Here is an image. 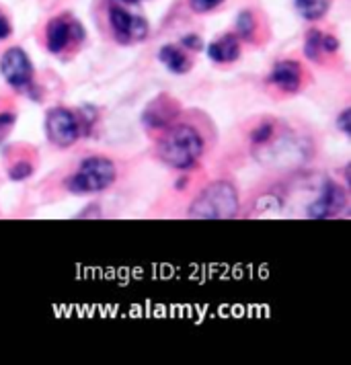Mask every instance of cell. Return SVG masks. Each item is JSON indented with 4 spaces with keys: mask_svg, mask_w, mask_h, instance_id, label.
I'll use <instances>...</instances> for the list:
<instances>
[{
    "mask_svg": "<svg viewBox=\"0 0 351 365\" xmlns=\"http://www.w3.org/2000/svg\"><path fill=\"white\" fill-rule=\"evenodd\" d=\"M203 152V138L191 125H177L161 140L158 156L173 168L187 170L200 160Z\"/></svg>",
    "mask_w": 351,
    "mask_h": 365,
    "instance_id": "6da1fadb",
    "label": "cell"
},
{
    "mask_svg": "<svg viewBox=\"0 0 351 365\" xmlns=\"http://www.w3.org/2000/svg\"><path fill=\"white\" fill-rule=\"evenodd\" d=\"M238 214V195L234 185L226 181L212 182L191 203L189 217L205 220H228Z\"/></svg>",
    "mask_w": 351,
    "mask_h": 365,
    "instance_id": "7a4b0ae2",
    "label": "cell"
},
{
    "mask_svg": "<svg viewBox=\"0 0 351 365\" xmlns=\"http://www.w3.org/2000/svg\"><path fill=\"white\" fill-rule=\"evenodd\" d=\"M116 165L105 156H91L84 158L78 170L68 177L66 187L70 193L84 195V193H99L109 189L116 181Z\"/></svg>",
    "mask_w": 351,
    "mask_h": 365,
    "instance_id": "3957f363",
    "label": "cell"
},
{
    "mask_svg": "<svg viewBox=\"0 0 351 365\" xmlns=\"http://www.w3.org/2000/svg\"><path fill=\"white\" fill-rule=\"evenodd\" d=\"M46 132L51 144L60 148H68L76 144V140L81 138V121L72 111L58 107V109H51L46 117Z\"/></svg>",
    "mask_w": 351,
    "mask_h": 365,
    "instance_id": "277c9868",
    "label": "cell"
},
{
    "mask_svg": "<svg viewBox=\"0 0 351 365\" xmlns=\"http://www.w3.org/2000/svg\"><path fill=\"white\" fill-rule=\"evenodd\" d=\"M0 72L4 81L17 91H25L34 83V64L27 51H23L21 48H11L4 51L0 60Z\"/></svg>",
    "mask_w": 351,
    "mask_h": 365,
    "instance_id": "5b68a950",
    "label": "cell"
},
{
    "mask_svg": "<svg viewBox=\"0 0 351 365\" xmlns=\"http://www.w3.org/2000/svg\"><path fill=\"white\" fill-rule=\"evenodd\" d=\"M109 23L113 35L119 43H134L142 41L148 35V21L138 15H130L128 11H123L121 6H111L109 9Z\"/></svg>",
    "mask_w": 351,
    "mask_h": 365,
    "instance_id": "8992f818",
    "label": "cell"
},
{
    "mask_svg": "<svg viewBox=\"0 0 351 365\" xmlns=\"http://www.w3.org/2000/svg\"><path fill=\"white\" fill-rule=\"evenodd\" d=\"M48 50L51 53H60L70 46V41H83L84 31L78 21L66 17H56L48 23Z\"/></svg>",
    "mask_w": 351,
    "mask_h": 365,
    "instance_id": "52a82bcc",
    "label": "cell"
},
{
    "mask_svg": "<svg viewBox=\"0 0 351 365\" xmlns=\"http://www.w3.org/2000/svg\"><path fill=\"white\" fill-rule=\"evenodd\" d=\"M345 203H347V197H345L343 187L335 181H327L322 185L320 195L308 205V216L315 217V220L333 217L345 207Z\"/></svg>",
    "mask_w": 351,
    "mask_h": 365,
    "instance_id": "ba28073f",
    "label": "cell"
},
{
    "mask_svg": "<svg viewBox=\"0 0 351 365\" xmlns=\"http://www.w3.org/2000/svg\"><path fill=\"white\" fill-rule=\"evenodd\" d=\"M268 81L275 84L284 93H298V88H300L302 84L300 64L292 62V60H284V62L275 64Z\"/></svg>",
    "mask_w": 351,
    "mask_h": 365,
    "instance_id": "9c48e42d",
    "label": "cell"
},
{
    "mask_svg": "<svg viewBox=\"0 0 351 365\" xmlns=\"http://www.w3.org/2000/svg\"><path fill=\"white\" fill-rule=\"evenodd\" d=\"M179 113V105L175 101L167 97V95H161L158 99H154L146 107L144 111V123L148 128H165L168 125L175 117Z\"/></svg>",
    "mask_w": 351,
    "mask_h": 365,
    "instance_id": "30bf717a",
    "label": "cell"
},
{
    "mask_svg": "<svg viewBox=\"0 0 351 365\" xmlns=\"http://www.w3.org/2000/svg\"><path fill=\"white\" fill-rule=\"evenodd\" d=\"M208 56L218 64H230L240 56V41L236 35H222L208 46Z\"/></svg>",
    "mask_w": 351,
    "mask_h": 365,
    "instance_id": "8fae6325",
    "label": "cell"
},
{
    "mask_svg": "<svg viewBox=\"0 0 351 365\" xmlns=\"http://www.w3.org/2000/svg\"><path fill=\"white\" fill-rule=\"evenodd\" d=\"M158 60H161L163 66L167 68V70H171L173 74H185V72L191 68L189 58H187L177 46H163L161 51H158Z\"/></svg>",
    "mask_w": 351,
    "mask_h": 365,
    "instance_id": "7c38bea8",
    "label": "cell"
},
{
    "mask_svg": "<svg viewBox=\"0 0 351 365\" xmlns=\"http://www.w3.org/2000/svg\"><path fill=\"white\" fill-rule=\"evenodd\" d=\"M296 2V9L302 17L306 21H318L327 15L329 6H331V0H294Z\"/></svg>",
    "mask_w": 351,
    "mask_h": 365,
    "instance_id": "4fadbf2b",
    "label": "cell"
},
{
    "mask_svg": "<svg viewBox=\"0 0 351 365\" xmlns=\"http://www.w3.org/2000/svg\"><path fill=\"white\" fill-rule=\"evenodd\" d=\"M320 51H322V34L310 31V34L306 35V41H304V56L308 60H318Z\"/></svg>",
    "mask_w": 351,
    "mask_h": 365,
    "instance_id": "5bb4252c",
    "label": "cell"
},
{
    "mask_svg": "<svg viewBox=\"0 0 351 365\" xmlns=\"http://www.w3.org/2000/svg\"><path fill=\"white\" fill-rule=\"evenodd\" d=\"M255 29V17H253L251 11H243L238 17H236V34L240 35L243 39H249Z\"/></svg>",
    "mask_w": 351,
    "mask_h": 365,
    "instance_id": "9a60e30c",
    "label": "cell"
},
{
    "mask_svg": "<svg viewBox=\"0 0 351 365\" xmlns=\"http://www.w3.org/2000/svg\"><path fill=\"white\" fill-rule=\"evenodd\" d=\"M31 173H34V166L29 165V163H17V165L11 168L9 175H11L13 181H23V179H27Z\"/></svg>",
    "mask_w": 351,
    "mask_h": 365,
    "instance_id": "2e32d148",
    "label": "cell"
},
{
    "mask_svg": "<svg viewBox=\"0 0 351 365\" xmlns=\"http://www.w3.org/2000/svg\"><path fill=\"white\" fill-rule=\"evenodd\" d=\"M271 133H273V125H271V123H261V125L253 132L251 140L255 144H265V142H269Z\"/></svg>",
    "mask_w": 351,
    "mask_h": 365,
    "instance_id": "e0dca14e",
    "label": "cell"
},
{
    "mask_svg": "<svg viewBox=\"0 0 351 365\" xmlns=\"http://www.w3.org/2000/svg\"><path fill=\"white\" fill-rule=\"evenodd\" d=\"M222 2H224V0H189L191 9H193L195 13H208V11L220 6Z\"/></svg>",
    "mask_w": 351,
    "mask_h": 365,
    "instance_id": "ac0fdd59",
    "label": "cell"
},
{
    "mask_svg": "<svg viewBox=\"0 0 351 365\" xmlns=\"http://www.w3.org/2000/svg\"><path fill=\"white\" fill-rule=\"evenodd\" d=\"M15 125V115L13 113H0V142L11 133Z\"/></svg>",
    "mask_w": 351,
    "mask_h": 365,
    "instance_id": "d6986e66",
    "label": "cell"
},
{
    "mask_svg": "<svg viewBox=\"0 0 351 365\" xmlns=\"http://www.w3.org/2000/svg\"><path fill=\"white\" fill-rule=\"evenodd\" d=\"M351 109H345L341 115L337 117V128L341 130L343 133H350L351 132Z\"/></svg>",
    "mask_w": 351,
    "mask_h": 365,
    "instance_id": "ffe728a7",
    "label": "cell"
},
{
    "mask_svg": "<svg viewBox=\"0 0 351 365\" xmlns=\"http://www.w3.org/2000/svg\"><path fill=\"white\" fill-rule=\"evenodd\" d=\"M181 43H183L185 48H189V50H201L203 48L198 35H185L183 39H181Z\"/></svg>",
    "mask_w": 351,
    "mask_h": 365,
    "instance_id": "44dd1931",
    "label": "cell"
},
{
    "mask_svg": "<svg viewBox=\"0 0 351 365\" xmlns=\"http://www.w3.org/2000/svg\"><path fill=\"white\" fill-rule=\"evenodd\" d=\"M11 34H13L11 21L0 13V41H2V39H6V37H11Z\"/></svg>",
    "mask_w": 351,
    "mask_h": 365,
    "instance_id": "7402d4cb",
    "label": "cell"
},
{
    "mask_svg": "<svg viewBox=\"0 0 351 365\" xmlns=\"http://www.w3.org/2000/svg\"><path fill=\"white\" fill-rule=\"evenodd\" d=\"M322 50L325 51H337L339 50V41L335 39L333 35H322Z\"/></svg>",
    "mask_w": 351,
    "mask_h": 365,
    "instance_id": "603a6c76",
    "label": "cell"
},
{
    "mask_svg": "<svg viewBox=\"0 0 351 365\" xmlns=\"http://www.w3.org/2000/svg\"><path fill=\"white\" fill-rule=\"evenodd\" d=\"M121 2H128V4H136V2H140V0H121Z\"/></svg>",
    "mask_w": 351,
    "mask_h": 365,
    "instance_id": "cb8c5ba5",
    "label": "cell"
}]
</instances>
